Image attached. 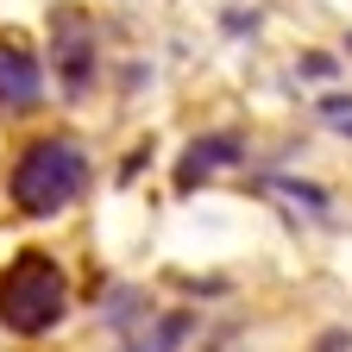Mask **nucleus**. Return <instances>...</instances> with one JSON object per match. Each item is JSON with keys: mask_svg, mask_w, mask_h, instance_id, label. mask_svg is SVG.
Instances as JSON below:
<instances>
[{"mask_svg": "<svg viewBox=\"0 0 352 352\" xmlns=\"http://www.w3.org/2000/svg\"><path fill=\"white\" fill-rule=\"evenodd\" d=\"M7 195L25 220H57L88 195V151L76 139H32L13 170H7Z\"/></svg>", "mask_w": 352, "mask_h": 352, "instance_id": "1", "label": "nucleus"}, {"mask_svg": "<svg viewBox=\"0 0 352 352\" xmlns=\"http://www.w3.org/2000/svg\"><path fill=\"white\" fill-rule=\"evenodd\" d=\"M69 315V277L51 252H19L0 271V327L13 340H44Z\"/></svg>", "mask_w": 352, "mask_h": 352, "instance_id": "2", "label": "nucleus"}, {"mask_svg": "<svg viewBox=\"0 0 352 352\" xmlns=\"http://www.w3.org/2000/svg\"><path fill=\"white\" fill-rule=\"evenodd\" d=\"M95 63H101V51H95L88 19H82L76 7H57V19H51V69H57V82L69 88V95H88Z\"/></svg>", "mask_w": 352, "mask_h": 352, "instance_id": "3", "label": "nucleus"}, {"mask_svg": "<svg viewBox=\"0 0 352 352\" xmlns=\"http://www.w3.org/2000/svg\"><path fill=\"white\" fill-rule=\"evenodd\" d=\"M38 101H44V63L25 51V44L0 38V113L19 120V113H32Z\"/></svg>", "mask_w": 352, "mask_h": 352, "instance_id": "4", "label": "nucleus"}, {"mask_svg": "<svg viewBox=\"0 0 352 352\" xmlns=\"http://www.w3.org/2000/svg\"><path fill=\"white\" fill-rule=\"evenodd\" d=\"M239 157H245V139H239V132H208V139H195V145L183 151L176 189H195V183L220 176V170H227V164H239Z\"/></svg>", "mask_w": 352, "mask_h": 352, "instance_id": "5", "label": "nucleus"}, {"mask_svg": "<svg viewBox=\"0 0 352 352\" xmlns=\"http://www.w3.org/2000/svg\"><path fill=\"white\" fill-rule=\"evenodd\" d=\"M183 333H189V315H164L157 327H145L126 352H176V346H183Z\"/></svg>", "mask_w": 352, "mask_h": 352, "instance_id": "6", "label": "nucleus"}]
</instances>
